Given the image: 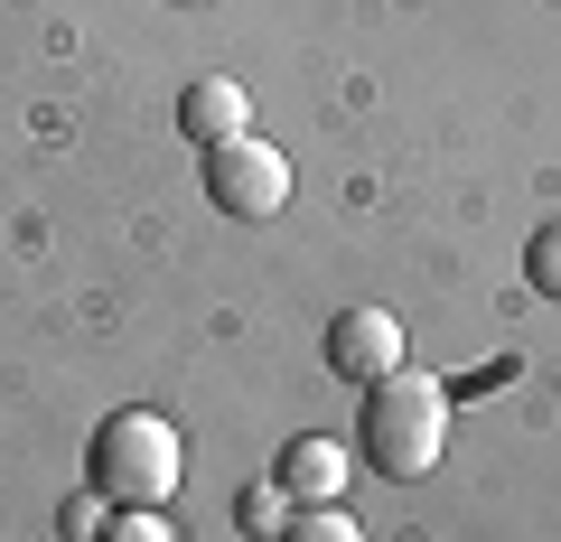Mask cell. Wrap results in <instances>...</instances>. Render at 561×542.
Segmentation results:
<instances>
[{"label": "cell", "mask_w": 561, "mask_h": 542, "mask_svg": "<svg viewBox=\"0 0 561 542\" xmlns=\"http://www.w3.org/2000/svg\"><path fill=\"white\" fill-rule=\"evenodd\" d=\"M356 449H365V468L375 477H393V486H421L431 468H440V449H449V393L431 374H383V383H365V422H356Z\"/></svg>", "instance_id": "6da1fadb"}, {"label": "cell", "mask_w": 561, "mask_h": 542, "mask_svg": "<svg viewBox=\"0 0 561 542\" xmlns=\"http://www.w3.org/2000/svg\"><path fill=\"white\" fill-rule=\"evenodd\" d=\"M179 430L160 422V412H113V422H94V440H84V486H94L103 505H169L179 496Z\"/></svg>", "instance_id": "7a4b0ae2"}, {"label": "cell", "mask_w": 561, "mask_h": 542, "mask_svg": "<svg viewBox=\"0 0 561 542\" xmlns=\"http://www.w3.org/2000/svg\"><path fill=\"white\" fill-rule=\"evenodd\" d=\"M206 197L225 206V216H243V224H262V216H280L290 206V160H280L272 141H225V150H206Z\"/></svg>", "instance_id": "3957f363"}, {"label": "cell", "mask_w": 561, "mask_h": 542, "mask_svg": "<svg viewBox=\"0 0 561 542\" xmlns=\"http://www.w3.org/2000/svg\"><path fill=\"white\" fill-rule=\"evenodd\" d=\"M328 374L337 383L402 374V319L393 309H337V319H328Z\"/></svg>", "instance_id": "277c9868"}, {"label": "cell", "mask_w": 561, "mask_h": 542, "mask_svg": "<svg viewBox=\"0 0 561 542\" xmlns=\"http://www.w3.org/2000/svg\"><path fill=\"white\" fill-rule=\"evenodd\" d=\"M243 122H253V94H243L234 76H197L179 94V131L197 150H225V141H243Z\"/></svg>", "instance_id": "5b68a950"}, {"label": "cell", "mask_w": 561, "mask_h": 542, "mask_svg": "<svg viewBox=\"0 0 561 542\" xmlns=\"http://www.w3.org/2000/svg\"><path fill=\"white\" fill-rule=\"evenodd\" d=\"M280 496L290 505H328V496H346V449L337 440H319V430H300V440L280 449Z\"/></svg>", "instance_id": "8992f818"}, {"label": "cell", "mask_w": 561, "mask_h": 542, "mask_svg": "<svg viewBox=\"0 0 561 542\" xmlns=\"http://www.w3.org/2000/svg\"><path fill=\"white\" fill-rule=\"evenodd\" d=\"M290 515H300V505L280 496V477H253V486H243V505H234V523L253 542H280V533H290Z\"/></svg>", "instance_id": "52a82bcc"}, {"label": "cell", "mask_w": 561, "mask_h": 542, "mask_svg": "<svg viewBox=\"0 0 561 542\" xmlns=\"http://www.w3.org/2000/svg\"><path fill=\"white\" fill-rule=\"evenodd\" d=\"M94 542H179V533H169V515H160V505H113Z\"/></svg>", "instance_id": "ba28073f"}, {"label": "cell", "mask_w": 561, "mask_h": 542, "mask_svg": "<svg viewBox=\"0 0 561 542\" xmlns=\"http://www.w3.org/2000/svg\"><path fill=\"white\" fill-rule=\"evenodd\" d=\"M280 542H365V523H356V515H337V505H300Z\"/></svg>", "instance_id": "9c48e42d"}, {"label": "cell", "mask_w": 561, "mask_h": 542, "mask_svg": "<svg viewBox=\"0 0 561 542\" xmlns=\"http://www.w3.org/2000/svg\"><path fill=\"white\" fill-rule=\"evenodd\" d=\"M524 281H534V290H542V300H561V216H552V224H542V234H534V243H524Z\"/></svg>", "instance_id": "30bf717a"}]
</instances>
